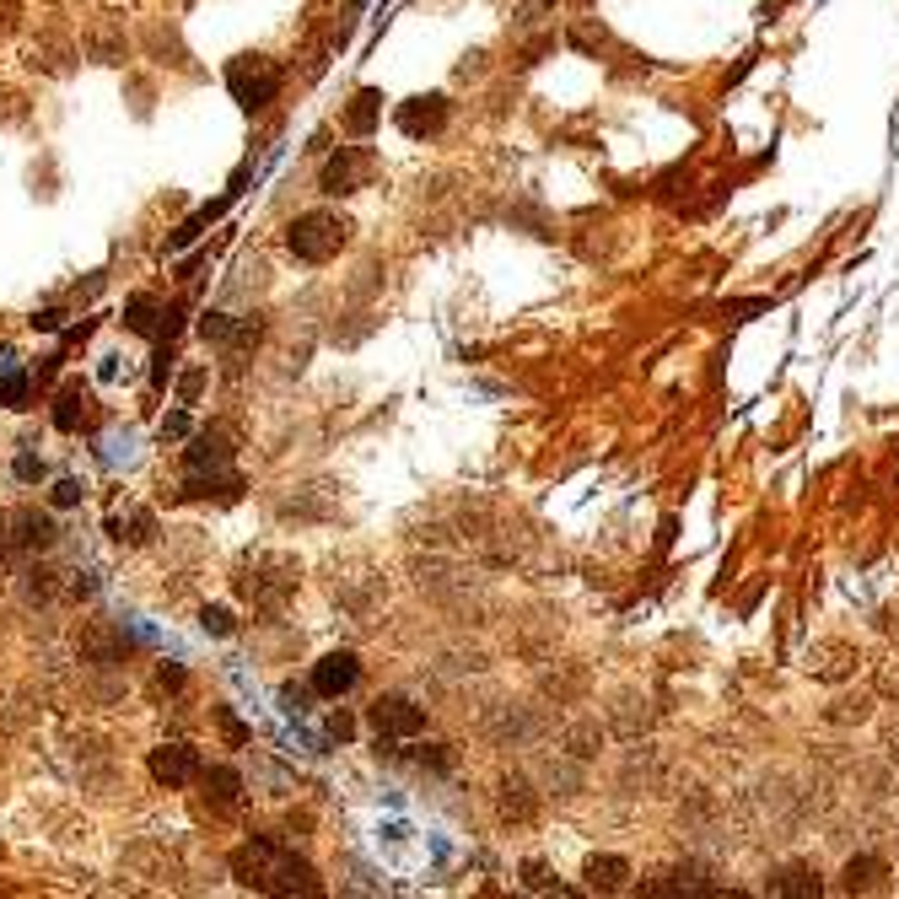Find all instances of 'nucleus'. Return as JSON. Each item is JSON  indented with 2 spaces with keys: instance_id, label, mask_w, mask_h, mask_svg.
Wrapping results in <instances>:
<instances>
[{
  "instance_id": "nucleus-1",
  "label": "nucleus",
  "mask_w": 899,
  "mask_h": 899,
  "mask_svg": "<svg viewBox=\"0 0 899 899\" xmlns=\"http://www.w3.org/2000/svg\"><path fill=\"white\" fill-rule=\"evenodd\" d=\"M232 873L237 884L259 889V895H318V873L301 862L297 851L275 846V840H248L232 851Z\"/></svg>"
},
{
  "instance_id": "nucleus-2",
  "label": "nucleus",
  "mask_w": 899,
  "mask_h": 899,
  "mask_svg": "<svg viewBox=\"0 0 899 899\" xmlns=\"http://www.w3.org/2000/svg\"><path fill=\"white\" fill-rule=\"evenodd\" d=\"M350 243V221L345 216H334V210H307L292 221V232H286V248L307 259V265H329L339 248Z\"/></svg>"
},
{
  "instance_id": "nucleus-3",
  "label": "nucleus",
  "mask_w": 899,
  "mask_h": 899,
  "mask_svg": "<svg viewBox=\"0 0 899 899\" xmlns=\"http://www.w3.org/2000/svg\"><path fill=\"white\" fill-rule=\"evenodd\" d=\"M227 87H232V98L254 114V108H265V103L281 92V70H275L265 54H243V60L227 65Z\"/></svg>"
},
{
  "instance_id": "nucleus-4",
  "label": "nucleus",
  "mask_w": 899,
  "mask_h": 899,
  "mask_svg": "<svg viewBox=\"0 0 899 899\" xmlns=\"http://www.w3.org/2000/svg\"><path fill=\"white\" fill-rule=\"evenodd\" d=\"M372 172H377L372 151L339 146L329 162H323V194H356V189H367V178H372Z\"/></svg>"
},
{
  "instance_id": "nucleus-5",
  "label": "nucleus",
  "mask_w": 899,
  "mask_h": 899,
  "mask_svg": "<svg viewBox=\"0 0 899 899\" xmlns=\"http://www.w3.org/2000/svg\"><path fill=\"white\" fill-rule=\"evenodd\" d=\"M372 728H377L383 739H415V733L426 728V711H421L415 701H404V695H383V701L372 706Z\"/></svg>"
},
{
  "instance_id": "nucleus-6",
  "label": "nucleus",
  "mask_w": 899,
  "mask_h": 899,
  "mask_svg": "<svg viewBox=\"0 0 899 899\" xmlns=\"http://www.w3.org/2000/svg\"><path fill=\"white\" fill-rule=\"evenodd\" d=\"M361 679V663H356V652H329L318 668H312V690L323 695V701H339L350 684Z\"/></svg>"
},
{
  "instance_id": "nucleus-7",
  "label": "nucleus",
  "mask_w": 899,
  "mask_h": 899,
  "mask_svg": "<svg viewBox=\"0 0 899 899\" xmlns=\"http://www.w3.org/2000/svg\"><path fill=\"white\" fill-rule=\"evenodd\" d=\"M178 312H183V307H162L156 297L141 292V297L125 301V329H130V334H172V329H178Z\"/></svg>"
},
{
  "instance_id": "nucleus-8",
  "label": "nucleus",
  "mask_w": 899,
  "mask_h": 899,
  "mask_svg": "<svg viewBox=\"0 0 899 899\" xmlns=\"http://www.w3.org/2000/svg\"><path fill=\"white\" fill-rule=\"evenodd\" d=\"M151 775L162 786H189L200 775V754L189 744H162V749H151Z\"/></svg>"
},
{
  "instance_id": "nucleus-9",
  "label": "nucleus",
  "mask_w": 899,
  "mask_h": 899,
  "mask_svg": "<svg viewBox=\"0 0 899 899\" xmlns=\"http://www.w3.org/2000/svg\"><path fill=\"white\" fill-rule=\"evenodd\" d=\"M442 125H448V103L442 98H415V103L399 108V130L404 136H437Z\"/></svg>"
},
{
  "instance_id": "nucleus-10",
  "label": "nucleus",
  "mask_w": 899,
  "mask_h": 899,
  "mask_svg": "<svg viewBox=\"0 0 899 899\" xmlns=\"http://www.w3.org/2000/svg\"><path fill=\"white\" fill-rule=\"evenodd\" d=\"M87 415H92V394H87L81 383H65L60 399H54V426H60V432H76Z\"/></svg>"
},
{
  "instance_id": "nucleus-11",
  "label": "nucleus",
  "mask_w": 899,
  "mask_h": 899,
  "mask_svg": "<svg viewBox=\"0 0 899 899\" xmlns=\"http://www.w3.org/2000/svg\"><path fill=\"white\" fill-rule=\"evenodd\" d=\"M11 528H16V534H11V539H16V550H49V544H54V523H49L43 512H33V506H27V512H16V517H11Z\"/></svg>"
},
{
  "instance_id": "nucleus-12",
  "label": "nucleus",
  "mask_w": 899,
  "mask_h": 899,
  "mask_svg": "<svg viewBox=\"0 0 899 899\" xmlns=\"http://www.w3.org/2000/svg\"><path fill=\"white\" fill-rule=\"evenodd\" d=\"M200 781H205V797H210L216 808H232V802H237V792H243V775H237V770H227V765L200 770Z\"/></svg>"
},
{
  "instance_id": "nucleus-13",
  "label": "nucleus",
  "mask_w": 899,
  "mask_h": 899,
  "mask_svg": "<svg viewBox=\"0 0 899 899\" xmlns=\"http://www.w3.org/2000/svg\"><path fill=\"white\" fill-rule=\"evenodd\" d=\"M377 108H383V98L367 87V92H356V108L345 114V125H350V136H367L372 125H377Z\"/></svg>"
},
{
  "instance_id": "nucleus-14",
  "label": "nucleus",
  "mask_w": 899,
  "mask_h": 899,
  "mask_svg": "<svg viewBox=\"0 0 899 899\" xmlns=\"http://www.w3.org/2000/svg\"><path fill=\"white\" fill-rule=\"evenodd\" d=\"M588 878H593V889H619V878H625V862H619V857H593Z\"/></svg>"
},
{
  "instance_id": "nucleus-15",
  "label": "nucleus",
  "mask_w": 899,
  "mask_h": 899,
  "mask_svg": "<svg viewBox=\"0 0 899 899\" xmlns=\"http://www.w3.org/2000/svg\"><path fill=\"white\" fill-rule=\"evenodd\" d=\"M878 873H884V868H878V857H862V862H851V868H846V884H851V889H873V884H878Z\"/></svg>"
},
{
  "instance_id": "nucleus-16",
  "label": "nucleus",
  "mask_w": 899,
  "mask_h": 899,
  "mask_svg": "<svg viewBox=\"0 0 899 899\" xmlns=\"http://www.w3.org/2000/svg\"><path fill=\"white\" fill-rule=\"evenodd\" d=\"M0 404H5V410H22V404H27V372H5V383H0Z\"/></svg>"
},
{
  "instance_id": "nucleus-17",
  "label": "nucleus",
  "mask_w": 899,
  "mask_h": 899,
  "mask_svg": "<svg viewBox=\"0 0 899 899\" xmlns=\"http://www.w3.org/2000/svg\"><path fill=\"white\" fill-rule=\"evenodd\" d=\"M770 889H775V895H819V878H808V873H781Z\"/></svg>"
},
{
  "instance_id": "nucleus-18",
  "label": "nucleus",
  "mask_w": 899,
  "mask_h": 899,
  "mask_svg": "<svg viewBox=\"0 0 899 899\" xmlns=\"http://www.w3.org/2000/svg\"><path fill=\"white\" fill-rule=\"evenodd\" d=\"M81 496H87V485H81V479H60V485H54V506H76Z\"/></svg>"
},
{
  "instance_id": "nucleus-19",
  "label": "nucleus",
  "mask_w": 899,
  "mask_h": 899,
  "mask_svg": "<svg viewBox=\"0 0 899 899\" xmlns=\"http://www.w3.org/2000/svg\"><path fill=\"white\" fill-rule=\"evenodd\" d=\"M200 625H205L210 635H232V614H227V608H205V614H200Z\"/></svg>"
},
{
  "instance_id": "nucleus-20",
  "label": "nucleus",
  "mask_w": 899,
  "mask_h": 899,
  "mask_svg": "<svg viewBox=\"0 0 899 899\" xmlns=\"http://www.w3.org/2000/svg\"><path fill=\"white\" fill-rule=\"evenodd\" d=\"M167 372H172V345L156 350V367H151V388H167Z\"/></svg>"
},
{
  "instance_id": "nucleus-21",
  "label": "nucleus",
  "mask_w": 899,
  "mask_h": 899,
  "mask_svg": "<svg viewBox=\"0 0 899 899\" xmlns=\"http://www.w3.org/2000/svg\"><path fill=\"white\" fill-rule=\"evenodd\" d=\"M167 437H172V442H178V437H189V415H183V410H172V415L162 421V442H167Z\"/></svg>"
},
{
  "instance_id": "nucleus-22",
  "label": "nucleus",
  "mask_w": 899,
  "mask_h": 899,
  "mask_svg": "<svg viewBox=\"0 0 899 899\" xmlns=\"http://www.w3.org/2000/svg\"><path fill=\"white\" fill-rule=\"evenodd\" d=\"M114 528H119L114 539H130V534H125V517H114ZM130 528H136V539H146V534H151V517H146V512H136V517H130Z\"/></svg>"
},
{
  "instance_id": "nucleus-23",
  "label": "nucleus",
  "mask_w": 899,
  "mask_h": 899,
  "mask_svg": "<svg viewBox=\"0 0 899 899\" xmlns=\"http://www.w3.org/2000/svg\"><path fill=\"white\" fill-rule=\"evenodd\" d=\"M16 479H43V458L22 452V458H16Z\"/></svg>"
},
{
  "instance_id": "nucleus-24",
  "label": "nucleus",
  "mask_w": 899,
  "mask_h": 899,
  "mask_svg": "<svg viewBox=\"0 0 899 899\" xmlns=\"http://www.w3.org/2000/svg\"><path fill=\"white\" fill-rule=\"evenodd\" d=\"M200 383H205V372H189V377H183V399H194V394H200Z\"/></svg>"
}]
</instances>
